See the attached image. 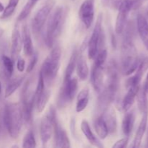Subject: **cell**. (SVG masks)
I'll use <instances>...</instances> for the list:
<instances>
[{"label": "cell", "instance_id": "42", "mask_svg": "<svg viewBox=\"0 0 148 148\" xmlns=\"http://www.w3.org/2000/svg\"><path fill=\"white\" fill-rule=\"evenodd\" d=\"M144 43H145V45L146 48H147V49H148V40H146V41L144 42Z\"/></svg>", "mask_w": 148, "mask_h": 148}, {"label": "cell", "instance_id": "40", "mask_svg": "<svg viewBox=\"0 0 148 148\" xmlns=\"http://www.w3.org/2000/svg\"><path fill=\"white\" fill-rule=\"evenodd\" d=\"M4 5H3L2 3H1V1H0V13L4 11Z\"/></svg>", "mask_w": 148, "mask_h": 148}, {"label": "cell", "instance_id": "23", "mask_svg": "<svg viewBox=\"0 0 148 148\" xmlns=\"http://www.w3.org/2000/svg\"><path fill=\"white\" fill-rule=\"evenodd\" d=\"M137 27L138 33L143 42L148 40V20L145 16L139 14L137 17Z\"/></svg>", "mask_w": 148, "mask_h": 148}, {"label": "cell", "instance_id": "31", "mask_svg": "<svg viewBox=\"0 0 148 148\" xmlns=\"http://www.w3.org/2000/svg\"><path fill=\"white\" fill-rule=\"evenodd\" d=\"M25 76L17 77L14 78V79H12L9 84L7 85V88L5 90V98H8V97L11 96L19 88L20 85L23 83V80H24Z\"/></svg>", "mask_w": 148, "mask_h": 148}, {"label": "cell", "instance_id": "12", "mask_svg": "<svg viewBox=\"0 0 148 148\" xmlns=\"http://www.w3.org/2000/svg\"><path fill=\"white\" fill-rule=\"evenodd\" d=\"M90 79L94 90L100 93L103 86V66L94 64L91 70Z\"/></svg>", "mask_w": 148, "mask_h": 148}, {"label": "cell", "instance_id": "25", "mask_svg": "<svg viewBox=\"0 0 148 148\" xmlns=\"http://www.w3.org/2000/svg\"><path fill=\"white\" fill-rule=\"evenodd\" d=\"M89 103V89L84 88L77 95V101L76 104V111L80 113L88 106Z\"/></svg>", "mask_w": 148, "mask_h": 148}, {"label": "cell", "instance_id": "22", "mask_svg": "<svg viewBox=\"0 0 148 148\" xmlns=\"http://www.w3.org/2000/svg\"><path fill=\"white\" fill-rule=\"evenodd\" d=\"M118 11L119 13L116 17V21L115 31L117 34H121L124 31L130 11L124 8H119Z\"/></svg>", "mask_w": 148, "mask_h": 148}, {"label": "cell", "instance_id": "17", "mask_svg": "<svg viewBox=\"0 0 148 148\" xmlns=\"http://www.w3.org/2000/svg\"><path fill=\"white\" fill-rule=\"evenodd\" d=\"M142 0H111V5L113 9L118 10L119 8H124L130 10H137L141 6Z\"/></svg>", "mask_w": 148, "mask_h": 148}, {"label": "cell", "instance_id": "2", "mask_svg": "<svg viewBox=\"0 0 148 148\" xmlns=\"http://www.w3.org/2000/svg\"><path fill=\"white\" fill-rule=\"evenodd\" d=\"M23 121V111L19 103H7L0 112V128L4 127L12 139H17L20 135Z\"/></svg>", "mask_w": 148, "mask_h": 148}, {"label": "cell", "instance_id": "37", "mask_svg": "<svg viewBox=\"0 0 148 148\" xmlns=\"http://www.w3.org/2000/svg\"><path fill=\"white\" fill-rule=\"evenodd\" d=\"M25 67V62L23 59H17V69L20 72H23Z\"/></svg>", "mask_w": 148, "mask_h": 148}, {"label": "cell", "instance_id": "5", "mask_svg": "<svg viewBox=\"0 0 148 148\" xmlns=\"http://www.w3.org/2000/svg\"><path fill=\"white\" fill-rule=\"evenodd\" d=\"M31 78H29L23 85L21 92V108L23 111V120L27 124H30L33 118V111L36 104L35 92H33Z\"/></svg>", "mask_w": 148, "mask_h": 148}, {"label": "cell", "instance_id": "36", "mask_svg": "<svg viewBox=\"0 0 148 148\" xmlns=\"http://www.w3.org/2000/svg\"><path fill=\"white\" fill-rule=\"evenodd\" d=\"M129 142L128 137H124V138L121 139L115 143V144L113 145V147L114 148H124L127 146Z\"/></svg>", "mask_w": 148, "mask_h": 148}, {"label": "cell", "instance_id": "9", "mask_svg": "<svg viewBox=\"0 0 148 148\" xmlns=\"http://www.w3.org/2000/svg\"><path fill=\"white\" fill-rule=\"evenodd\" d=\"M55 3V0H47L36 13L32 20V29L34 33H39L42 30L49 14L54 7Z\"/></svg>", "mask_w": 148, "mask_h": 148}, {"label": "cell", "instance_id": "35", "mask_svg": "<svg viewBox=\"0 0 148 148\" xmlns=\"http://www.w3.org/2000/svg\"><path fill=\"white\" fill-rule=\"evenodd\" d=\"M30 62H29L28 65H27V73H30L33 70L34 67L36 66V64H37L38 62V56L37 53H33V55L30 56Z\"/></svg>", "mask_w": 148, "mask_h": 148}, {"label": "cell", "instance_id": "6", "mask_svg": "<svg viewBox=\"0 0 148 148\" xmlns=\"http://www.w3.org/2000/svg\"><path fill=\"white\" fill-rule=\"evenodd\" d=\"M78 89V81L76 77L64 79L57 99V106L63 108L75 98Z\"/></svg>", "mask_w": 148, "mask_h": 148}, {"label": "cell", "instance_id": "29", "mask_svg": "<svg viewBox=\"0 0 148 148\" xmlns=\"http://www.w3.org/2000/svg\"><path fill=\"white\" fill-rule=\"evenodd\" d=\"M78 56V50L77 49H74L72 54L71 56L70 59H69V64L66 66V69H65L64 77V79H69L72 77V75L74 73L75 68H76L77 59Z\"/></svg>", "mask_w": 148, "mask_h": 148}, {"label": "cell", "instance_id": "3", "mask_svg": "<svg viewBox=\"0 0 148 148\" xmlns=\"http://www.w3.org/2000/svg\"><path fill=\"white\" fill-rule=\"evenodd\" d=\"M65 21V12L62 7H58L49 14L46 25V43L49 48L53 46L55 40L62 33Z\"/></svg>", "mask_w": 148, "mask_h": 148}, {"label": "cell", "instance_id": "16", "mask_svg": "<svg viewBox=\"0 0 148 148\" xmlns=\"http://www.w3.org/2000/svg\"><path fill=\"white\" fill-rule=\"evenodd\" d=\"M107 128L108 134H113L116 132L117 130V120L115 111L112 108H108L102 115Z\"/></svg>", "mask_w": 148, "mask_h": 148}, {"label": "cell", "instance_id": "4", "mask_svg": "<svg viewBox=\"0 0 148 148\" xmlns=\"http://www.w3.org/2000/svg\"><path fill=\"white\" fill-rule=\"evenodd\" d=\"M62 49L59 45L53 46L49 56L42 64L40 72L44 80L48 82H52L56 78L60 66Z\"/></svg>", "mask_w": 148, "mask_h": 148}, {"label": "cell", "instance_id": "24", "mask_svg": "<svg viewBox=\"0 0 148 148\" xmlns=\"http://www.w3.org/2000/svg\"><path fill=\"white\" fill-rule=\"evenodd\" d=\"M94 129L99 138L104 140L108 134V130L102 115L98 116L93 123Z\"/></svg>", "mask_w": 148, "mask_h": 148}, {"label": "cell", "instance_id": "11", "mask_svg": "<svg viewBox=\"0 0 148 148\" xmlns=\"http://www.w3.org/2000/svg\"><path fill=\"white\" fill-rule=\"evenodd\" d=\"M79 19L87 28H90L94 20L95 0H84L78 12Z\"/></svg>", "mask_w": 148, "mask_h": 148}, {"label": "cell", "instance_id": "32", "mask_svg": "<svg viewBox=\"0 0 148 148\" xmlns=\"http://www.w3.org/2000/svg\"><path fill=\"white\" fill-rule=\"evenodd\" d=\"M38 1V0H27L26 4L23 7L22 11L20 12V14L17 17V21H22V20H25L26 17H27V16L30 14L32 10L35 7Z\"/></svg>", "mask_w": 148, "mask_h": 148}, {"label": "cell", "instance_id": "38", "mask_svg": "<svg viewBox=\"0 0 148 148\" xmlns=\"http://www.w3.org/2000/svg\"><path fill=\"white\" fill-rule=\"evenodd\" d=\"M143 87H144V88L145 89V90L147 91V92H148V73L147 75V78H146L145 82V85Z\"/></svg>", "mask_w": 148, "mask_h": 148}, {"label": "cell", "instance_id": "15", "mask_svg": "<svg viewBox=\"0 0 148 148\" xmlns=\"http://www.w3.org/2000/svg\"><path fill=\"white\" fill-rule=\"evenodd\" d=\"M85 49H80V52L79 54L78 53L77 59V64H76V69H77V73L78 77H79V79L84 81L88 78V75H89V68H88V65L87 64L86 59H85L83 56V51Z\"/></svg>", "mask_w": 148, "mask_h": 148}, {"label": "cell", "instance_id": "10", "mask_svg": "<svg viewBox=\"0 0 148 148\" xmlns=\"http://www.w3.org/2000/svg\"><path fill=\"white\" fill-rule=\"evenodd\" d=\"M103 23V14H100L98 15L97 21L95 23V27L92 30V36L88 42V58L90 59H94L98 51L100 40L101 36L103 34L102 28Z\"/></svg>", "mask_w": 148, "mask_h": 148}, {"label": "cell", "instance_id": "18", "mask_svg": "<svg viewBox=\"0 0 148 148\" xmlns=\"http://www.w3.org/2000/svg\"><path fill=\"white\" fill-rule=\"evenodd\" d=\"M143 114V117H142L141 121H140V124H139L138 129H137V131L135 134V137H134V142H133V145L132 146V147L137 148L140 147L142 141H143V136H144L145 133L147 124L148 112H145Z\"/></svg>", "mask_w": 148, "mask_h": 148}, {"label": "cell", "instance_id": "1", "mask_svg": "<svg viewBox=\"0 0 148 148\" xmlns=\"http://www.w3.org/2000/svg\"><path fill=\"white\" fill-rule=\"evenodd\" d=\"M121 45V69L124 75H132L137 69L139 65L137 49L133 42L134 29L132 25H127Z\"/></svg>", "mask_w": 148, "mask_h": 148}, {"label": "cell", "instance_id": "28", "mask_svg": "<svg viewBox=\"0 0 148 148\" xmlns=\"http://www.w3.org/2000/svg\"><path fill=\"white\" fill-rule=\"evenodd\" d=\"M3 72L7 79H10L14 72V61L12 58L6 55H2L1 58Z\"/></svg>", "mask_w": 148, "mask_h": 148}, {"label": "cell", "instance_id": "34", "mask_svg": "<svg viewBox=\"0 0 148 148\" xmlns=\"http://www.w3.org/2000/svg\"><path fill=\"white\" fill-rule=\"evenodd\" d=\"M36 141L33 131L30 130L25 135L23 140V147H36Z\"/></svg>", "mask_w": 148, "mask_h": 148}, {"label": "cell", "instance_id": "19", "mask_svg": "<svg viewBox=\"0 0 148 148\" xmlns=\"http://www.w3.org/2000/svg\"><path fill=\"white\" fill-rule=\"evenodd\" d=\"M140 88V85H139V86H133L128 88V91H127V94L124 96L122 103H121V108L125 112L128 111L134 104V100H135Z\"/></svg>", "mask_w": 148, "mask_h": 148}, {"label": "cell", "instance_id": "41", "mask_svg": "<svg viewBox=\"0 0 148 148\" xmlns=\"http://www.w3.org/2000/svg\"><path fill=\"white\" fill-rule=\"evenodd\" d=\"M145 147H148V130H147V140H146V145Z\"/></svg>", "mask_w": 148, "mask_h": 148}, {"label": "cell", "instance_id": "30", "mask_svg": "<svg viewBox=\"0 0 148 148\" xmlns=\"http://www.w3.org/2000/svg\"><path fill=\"white\" fill-rule=\"evenodd\" d=\"M51 96V92L49 90H45L43 92L39 95L38 97L36 98V106L37 108V111L38 113L43 112L46 107V104L49 102V100Z\"/></svg>", "mask_w": 148, "mask_h": 148}, {"label": "cell", "instance_id": "14", "mask_svg": "<svg viewBox=\"0 0 148 148\" xmlns=\"http://www.w3.org/2000/svg\"><path fill=\"white\" fill-rule=\"evenodd\" d=\"M52 126L51 120L49 114L43 117L40 121V136L41 143L43 145H46L48 142L50 140L52 134Z\"/></svg>", "mask_w": 148, "mask_h": 148}, {"label": "cell", "instance_id": "39", "mask_svg": "<svg viewBox=\"0 0 148 148\" xmlns=\"http://www.w3.org/2000/svg\"><path fill=\"white\" fill-rule=\"evenodd\" d=\"M110 0H101V2H102V4L104 6L108 5V4L109 3Z\"/></svg>", "mask_w": 148, "mask_h": 148}, {"label": "cell", "instance_id": "20", "mask_svg": "<svg viewBox=\"0 0 148 148\" xmlns=\"http://www.w3.org/2000/svg\"><path fill=\"white\" fill-rule=\"evenodd\" d=\"M23 51L26 56H31L33 51V41H32L31 35H30V30L27 27L26 25L23 26Z\"/></svg>", "mask_w": 148, "mask_h": 148}, {"label": "cell", "instance_id": "8", "mask_svg": "<svg viewBox=\"0 0 148 148\" xmlns=\"http://www.w3.org/2000/svg\"><path fill=\"white\" fill-rule=\"evenodd\" d=\"M49 116L53 126V132H54V144L56 147H70L71 144L69 139L66 134V131L62 127L57 119L56 110L53 107H51Z\"/></svg>", "mask_w": 148, "mask_h": 148}, {"label": "cell", "instance_id": "21", "mask_svg": "<svg viewBox=\"0 0 148 148\" xmlns=\"http://www.w3.org/2000/svg\"><path fill=\"white\" fill-rule=\"evenodd\" d=\"M81 130H82L83 134L87 138V140L89 141V143H90L92 145L97 147H103V145L101 144L99 139H98V137H95V134H93V132H92L90 127L89 125V123H88L86 120H83V121H82V123H81Z\"/></svg>", "mask_w": 148, "mask_h": 148}, {"label": "cell", "instance_id": "33", "mask_svg": "<svg viewBox=\"0 0 148 148\" xmlns=\"http://www.w3.org/2000/svg\"><path fill=\"white\" fill-rule=\"evenodd\" d=\"M20 0H9V3L7 7L4 8V11L2 12L1 16L0 17L1 19L8 18L14 13L15 8L17 7Z\"/></svg>", "mask_w": 148, "mask_h": 148}, {"label": "cell", "instance_id": "26", "mask_svg": "<svg viewBox=\"0 0 148 148\" xmlns=\"http://www.w3.org/2000/svg\"><path fill=\"white\" fill-rule=\"evenodd\" d=\"M135 116L132 112H130L126 114L122 121V131L126 137H129L132 133L134 127Z\"/></svg>", "mask_w": 148, "mask_h": 148}, {"label": "cell", "instance_id": "27", "mask_svg": "<svg viewBox=\"0 0 148 148\" xmlns=\"http://www.w3.org/2000/svg\"><path fill=\"white\" fill-rule=\"evenodd\" d=\"M147 93V91L145 90L144 87H143V88H140V90L136 96L137 100V106H138L139 111L142 114L148 112V99Z\"/></svg>", "mask_w": 148, "mask_h": 148}, {"label": "cell", "instance_id": "7", "mask_svg": "<svg viewBox=\"0 0 148 148\" xmlns=\"http://www.w3.org/2000/svg\"><path fill=\"white\" fill-rule=\"evenodd\" d=\"M107 80L103 91L110 95L113 99H115L119 87V66L114 60H111L106 69Z\"/></svg>", "mask_w": 148, "mask_h": 148}, {"label": "cell", "instance_id": "13", "mask_svg": "<svg viewBox=\"0 0 148 148\" xmlns=\"http://www.w3.org/2000/svg\"><path fill=\"white\" fill-rule=\"evenodd\" d=\"M23 46V38L20 34V29L17 25L14 26L12 34V59L15 61L18 59Z\"/></svg>", "mask_w": 148, "mask_h": 148}, {"label": "cell", "instance_id": "43", "mask_svg": "<svg viewBox=\"0 0 148 148\" xmlns=\"http://www.w3.org/2000/svg\"><path fill=\"white\" fill-rule=\"evenodd\" d=\"M1 82H0V95H1Z\"/></svg>", "mask_w": 148, "mask_h": 148}]
</instances>
